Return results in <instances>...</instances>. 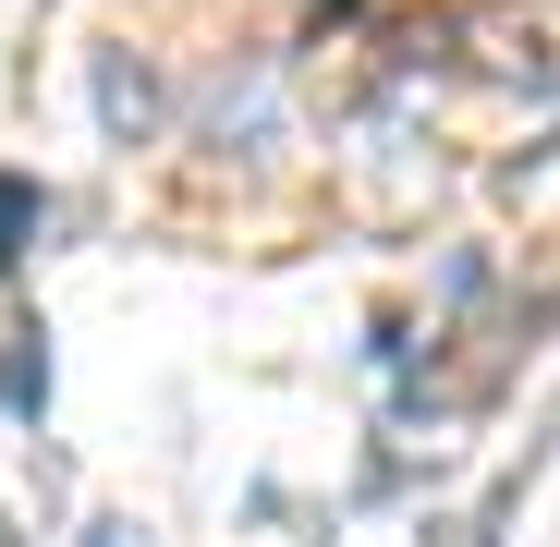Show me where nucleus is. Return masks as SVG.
I'll list each match as a JSON object with an SVG mask.
<instances>
[{"instance_id":"f257e3e1","label":"nucleus","mask_w":560,"mask_h":547,"mask_svg":"<svg viewBox=\"0 0 560 547\" xmlns=\"http://www.w3.org/2000/svg\"><path fill=\"white\" fill-rule=\"evenodd\" d=\"M98 110H110V122H147V110H159V85H147L135 61H110V73H98Z\"/></svg>"}]
</instances>
